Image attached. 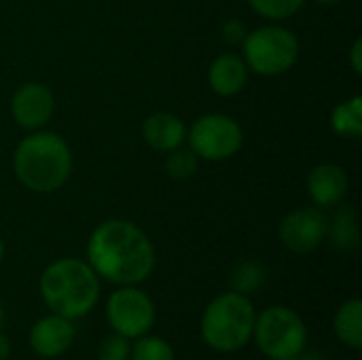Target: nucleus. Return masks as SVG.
Instances as JSON below:
<instances>
[{
    "label": "nucleus",
    "mask_w": 362,
    "mask_h": 360,
    "mask_svg": "<svg viewBox=\"0 0 362 360\" xmlns=\"http://www.w3.org/2000/svg\"><path fill=\"white\" fill-rule=\"evenodd\" d=\"M187 142L199 159L225 161L240 153L244 144V129L225 112H208L187 129Z\"/></svg>",
    "instance_id": "7"
},
{
    "label": "nucleus",
    "mask_w": 362,
    "mask_h": 360,
    "mask_svg": "<svg viewBox=\"0 0 362 360\" xmlns=\"http://www.w3.org/2000/svg\"><path fill=\"white\" fill-rule=\"evenodd\" d=\"M250 70L242 55L238 53H221L208 68L210 89L221 98H233L244 91L248 85Z\"/></svg>",
    "instance_id": "13"
},
{
    "label": "nucleus",
    "mask_w": 362,
    "mask_h": 360,
    "mask_svg": "<svg viewBox=\"0 0 362 360\" xmlns=\"http://www.w3.org/2000/svg\"><path fill=\"white\" fill-rule=\"evenodd\" d=\"M132 344L119 333L106 335L98 346V360H129Z\"/></svg>",
    "instance_id": "22"
},
{
    "label": "nucleus",
    "mask_w": 362,
    "mask_h": 360,
    "mask_svg": "<svg viewBox=\"0 0 362 360\" xmlns=\"http://www.w3.org/2000/svg\"><path fill=\"white\" fill-rule=\"evenodd\" d=\"M4 320H6V312H4V308H2V303H0V331H2V327H4Z\"/></svg>",
    "instance_id": "27"
},
{
    "label": "nucleus",
    "mask_w": 362,
    "mask_h": 360,
    "mask_svg": "<svg viewBox=\"0 0 362 360\" xmlns=\"http://www.w3.org/2000/svg\"><path fill=\"white\" fill-rule=\"evenodd\" d=\"M316 4H320V6H335V4H339L341 0H314Z\"/></svg>",
    "instance_id": "26"
},
{
    "label": "nucleus",
    "mask_w": 362,
    "mask_h": 360,
    "mask_svg": "<svg viewBox=\"0 0 362 360\" xmlns=\"http://www.w3.org/2000/svg\"><path fill=\"white\" fill-rule=\"evenodd\" d=\"M252 339L267 359H293L301 356L308 348V327L295 310L272 306L257 314Z\"/></svg>",
    "instance_id": "6"
},
{
    "label": "nucleus",
    "mask_w": 362,
    "mask_h": 360,
    "mask_svg": "<svg viewBox=\"0 0 362 360\" xmlns=\"http://www.w3.org/2000/svg\"><path fill=\"white\" fill-rule=\"evenodd\" d=\"M38 291L53 314L78 320L98 306L102 284L87 261L64 257L42 269Z\"/></svg>",
    "instance_id": "3"
},
{
    "label": "nucleus",
    "mask_w": 362,
    "mask_h": 360,
    "mask_svg": "<svg viewBox=\"0 0 362 360\" xmlns=\"http://www.w3.org/2000/svg\"><path fill=\"white\" fill-rule=\"evenodd\" d=\"M250 8L269 21H282L301 11L305 0H248Z\"/></svg>",
    "instance_id": "21"
},
{
    "label": "nucleus",
    "mask_w": 362,
    "mask_h": 360,
    "mask_svg": "<svg viewBox=\"0 0 362 360\" xmlns=\"http://www.w3.org/2000/svg\"><path fill=\"white\" fill-rule=\"evenodd\" d=\"M265 280H267L265 267L257 261H242L231 272V286H233V291H238L242 295L257 293L265 284Z\"/></svg>",
    "instance_id": "18"
},
{
    "label": "nucleus",
    "mask_w": 362,
    "mask_h": 360,
    "mask_svg": "<svg viewBox=\"0 0 362 360\" xmlns=\"http://www.w3.org/2000/svg\"><path fill=\"white\" fill-rule=\"evenodd\" d=\"M74 335L76 331L72 320L51 312L49 316H42L32 325L28 342L34 354L42 359H57L70 350V346L74 344Z\"/></svg>",
    "instance_id": "11"
},
{
    "label": "nucleus",
    "mask_w": 362,
    "mask_h": 360,
    "mask_svg": "<svg viewBox=\"0 0 362 360\" xmlns=\"http://www.w3.org/2000/svg\"><path fill=\"white\" fill-rule=\"evenodd\" d=\"M327 238L341 252H350V250L358 248L361 231H358L356 210L352 206H348V204H339L337 206V212L333 214V219H329V233H327Z\"/></svg>",
    "instance_id": "15"
},
{
    "label": "nucleus",
    "mask_w": 362,
    "mask_h": 360,
    "mask_svg": "<svg viewBox=\"0 0 362 360\" xmlns=\"http://www.w3.org/2000/svg\"><path fill=\"white\" fill-rule=\"evenodd\" d=\"M350 66L356 74H362V38H356L350 49Z\"/></svg>",
    "instance_id": "24"
},
{
    "label": "nucleus",
    "mask_w": 362,
    "mask_h": 360,
    "mask_svg": "<svg viewBox=\"0 0 362 360\" xmlns=\"http://www.w3.org/2000/svg\"><path fill=\"white\" fill-rule=\"evenodd\" d=\"M199 168V157L191 149H174L168 153L165 159V172L174 180H189L197 174Z\"/></svg>",
    "instance_id": "20"
},
{
    "label": "nucleus",
    "mask_w": 362,
    "mask_h": 360,
    "mask_svg": "<svg viewBox=\"0 0 362 360\" xmlns=\"http://www.w3.org/2000/svg\"><path fill=\"white\" fill-rule=\"evenodd\" d=\"M74 168L70 144L55 132H30L13 153V172L19 185L32 193H55L62 189Z\"/></svg>",
    "instance_id": "2"
},
{
    "label": "nucleus",
    "mask_w": 362,
    "mask_h": 360,
    "mask_svg": "<svg viewBox=\"0 0 362 360\" xmlns=\"http://www.w3.org/2000/svg\"><path fill=\"white\" fill-rule=\"evenodd\" d=\"M333 329L337 339L350 350L362 348V301L348 299L339 306L333 318Z\"/></svg>",
    "instance_id": "16"
},
{
    "label": "nucleus",
    "mask_w": 362,
    "mask_h": 360,
    "mask_svg": "<svg viewBox=\"0 0 362 360\" xmlns=\"http://www.w3.org/2000/svg\"><path fill=\"white\" fill-rule=\"evenodd\" d=\"M331 129L348 140H358L362 136V98L352 95L339 102L331 112Z\"/></svg>",
    "instance_id": "17"
},
{
    "label": "nucleus",
    "mask_w": 362,
    "mask_h": 360,
    "mask_svg": "<svg viewBox=\"0 0 362 360\" xmlns=\"http://www.w3.org/2000/svg\"><path fill=\"white\" fill-rule=\"evenodd\" d=\"M223 38L225 40H229V42H240L242 45V40H244V36H246V30H244V25L238 21V19H231V21H227L225 25H223Z\"/></svg>",
    "instance_id": "23"
},
{
    "label": "nucleus",
    "mask_w": 362,
    "mask_h": 360,
    "mask_svg": "<svg viewBox=\"0 0 362 360\" xmlns=\"http://www.w3.org/2000/svg\"><path fill=\"white\" fill-rule=\"evenodd\" d=\"M100 280L115 286H136L151 278L157 252L148 236L132 221H102L87 240V259Z\"/></svg>",
    "instance_id": "1"
},
{
    "label": "nucleus",
    "mask_w": 362,
    "mask_h": 360,
    "mask_svg": "<svg viewBox=\"0 0 362 360\" xmlns=\"http://www.w3.org/2000/svg\"><path fill=\"white\" fill-rule=\"evenodd\" d=\"M257 310L248 295L238 291H227L212 299L202 314L199 331L204 344L221 354H231L242 350L255 331Z\"/></svg>",
    "instance_id": "4"
},
{
    "label": "nucleus",
    "mask_w": 362,
    "mask_h": 360,
    "mask_svg": "<svg viewBox=\"0 0 362 360\" xmlns=\"http://www.w3.org/2000/svg\"><path fill=\"white\" fill-rule=\"evenodd\" d=\"M142 138L157 153H170L187 142V125L172 112H153L142 121Z\"/></svg>",
    "instance_id": "14"
},
{
    "label": "nucleus",
    "mask_w": 362,
    "mask_h": 360,
    "mask_svg": "<svg viewBox=\"0 0 362 360\" xmlns=\"http://www.w3.org/2000/svg\"><path fill=\"white\" fill-rule=\"evenodd\" d=\"M242 53L250 72L261 76H280L295 68L301 45L293 30L272 21L246 32L242 40Z\"/></svg>",
    "instance_id": "5"
},
{
    "label": "nucleus",
    "mask_w": 362,
    "mask_h": 360,
    "mask_svg": "<svg viewBox=\"0 0 362 360\" xmlns=\"http://www.w3.org/2000/svg\"><path fill=\"white\" fill-rule=\"evenodd\" d=\"M55 112V95L40 81H28L19 85L11 98V115L15 123L25 132L45 129Z\"/></svg>",
    "instance_id": "10"
},
{
    "label": "nucleus",
    "mask_w": 362,
    "mask_h": 360,
    "mask_svg": "<svg viewBox=\"0 0 362 360\" xmlns=\"http://www.w3.org/2000/svg\"><path fill=\"white\" fill-rule=\"evenodd\" d=\"M132 360H176V352L170 342L157 335H142L134 339V346L129 350Z\"/></svg>",
    "instance_id": "19"
},
{
    "label": "nucleus",
    "mask_w": 362,
    "mask_h": 360,
    "mask_svg": "<svg viewBox=\"0 0 362 360\" xmlns=\"http://www.w3.org/2000/svg\"><path fill=\"white\" fill-rule=\"evenodd\" d=\"M2 259H4V242L0 238V263H2Z\"/></svg>",
    "instance_id": "28"
},
{
    "label": "nucleus",
    "mask_w": 362,
    "mask_h": 360,
    "mask_svg": "<svg viewBox=\"0 0 362 360\" xmlns=\"http://www.w3.org/2000/svg\"><path fill=\"white\" fill-rule=\"evenodd\" d=\"M284 360H305L303 356H293V359H284Z\"/></svg>",
    "instance_id": "29"
},
{
    "label": "nucleus",
    "mask_w": 362,
    "mask_h": 360,
    "mask_svg": "<svg viewBox=\"0 0 362 360\" xmlns=\"http://www.w3.org/2000/svg\"><path fill=\"white\" fill-rule=\"evenodd\" d=\"M106 320L112 333L136 339L151 333L157 320V308L148 293H144L138 284L119 286L106 301Z\"/></svg>",
    "instance_id": "8"
},
{
    "label": "nucleus",
    "mask_w": 362,
    "mask_h": 360,
    "mask_svg": "<svg viewBox=\"0 0 362 360\" xmlns=\"http://www.w3.org/2000/svg\"><path fill=\"white\" fill-rule=\"evenodd\" d=\"M348 187H350L348 172L331 161L314 166L305 178L308 195L312 197L314 206L322 210L337 208L339 204H344L348 195Z\"/></svg>",
    "instance_id": "12"
},
{
    "label": "nucleus",
    "mask_w": 362,
    "mask_h": 360,
    "mask_svg": "<svg viewBox=\"0 0 362 360\" xmlns=\"http://www.w3.org/2000/svg\"><path fill=\"white\" fill-rule=\"evenodd\" d=\"M11 354V342L8 337L0 331V360H6Z\"/></svg>",
    "instance_id": "25"
},
{
    "label": "nucleus",
    "mask_w": 362,
    "mask_h": 360,
    "mask_svg": "<svg viewBox=\"0 0 362 360\" xmlns=\"http://www.w3.org/2000/svg\"><path fill=\"white\" fill-rule=\"evenodd\" d=\"M329 233V216L322 208L310 206L288 212L280 227L278 238L288 252L295 255H310L322 246Z\"/></svg>",
    "instance_id": "9"
}]
</instances>
